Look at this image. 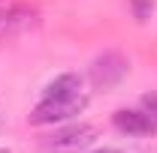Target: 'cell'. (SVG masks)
Returning a JSON list of instances; mask_svg holds the SVG:
<instances>
[{
	"label": "cell",
	"mask_w": 157,
	"mask_h": 153,
	"mask_svg": "<svg viewBox=\"0 0 157 153\" xmlns=\"http://www.w3.org/2000/svg\"><path fill=\"white\" fill-rule=\"evenodd\" d=\"M94 153H121V150H115V147H103V150H94Z\"/></svg>",
	"instance_id": "cell-7"
},
{
	"label": "cell",
	"mask_w": 157,
	"mask_h": 153,
	"mask_svg": "<svg viewBox=\"0 0 157 153\" xmlns=\"http://www.w3.org/2000/svg\"><path fill=\"white\" fill-rule=\"evenodd\" d=\"M97 138V129L91 123H70L63 129H55V135L45 138V150L52 153H76L82 147H88Z\"/></svg>",
	"instance_id": "cell-3"
},
{
	"label": "cell",
	"mask_w": 157,
	"mask_h": 153,
	"mask_svg": "<svg viewBox=\"0 0 157 153\" xmlns=\"http://www.w3.org/2000/svg\"><path fill=\"white\" fill-rule=\"evenodd\" d=\"M130 9H133V15H136V21H145L151 18V12H154V0H130Z\"/></svg>",
	"instance_id": "cell-5"
},
{
	"label": "cell",
	"mask_w": 157,
	"mask_h": 153,
	"mask_svg": "<svg viewBox=\"0 0 157 153\" xmlns=\"http://www.w3.org/2000/svg\"><path fill=\"white\" fill-rule=\"evenodd\" d=\"M88 108V93H58V96H42L36 102V108L30 111V123L33 126H48V123H60L70 117L82 114Z\"/></svg>",
	"instance_id": "cell-1"
},
{
	"label": "cell",
	"mask_w": 157,
	"mask_h": 153,
	"mask_svg": "<svg viewBox=\"0 0 157 153\" xmlns=\"http://www.w3.org/2000/svg\"><path fill=\"white\" fill-rule=\"evenodd\" d=\"M112 123L124 135H136V138H145V135H151L157 129L154 120L145 114V111H136V108H121V111H115Z\"/></svg>",
	"instance_id": "cell-4"
},
{
	"label": "cell",
	"mask_w": 157,
	"mask_h": 153,
	"mask_svg": "<svg viewBox=\"0 0 157 153\" xmlns=\"http://www.w3.org/2000/svg\"><path fill=\"white\" fill-rule=\"evenodd\" d=\"M0 153H9V150H3V147H0Z\"/></svg>",
	"instance_id": "cell-8"
},
{
	"label": "cell",
	"mask_w": 157,
	"mask_h": 153,
	"mask_svg": "<svg viewBox=\"0 0 157 153\" xmlns=\"http://www.w3.org/2000/svg\"><path fill=\"white\" fill-rule=\"evenodd\" d=\"M142 111L157 123V93H145L142 96Z\"/></svg>",
	"instance_id": "cell-6"
},
{
	"label": "cell",
	"mask_w": 157,
	"mask_h": 153,
	"mask_svg": "<svg viewBox=\"0 0 157 153\" xmlns=\"http://www.w3.org/2000/svg\"><path fill=\"white\" fill-rule=\"evenodd\" d=\"M130 72V63L124 54H118V51H103L100 57L91 60V69H88V78H91V84L97 87V90H112L118 87L124 78Z\"/></svg>",
	"instance_id": "cell-2"
}]
</instances>
